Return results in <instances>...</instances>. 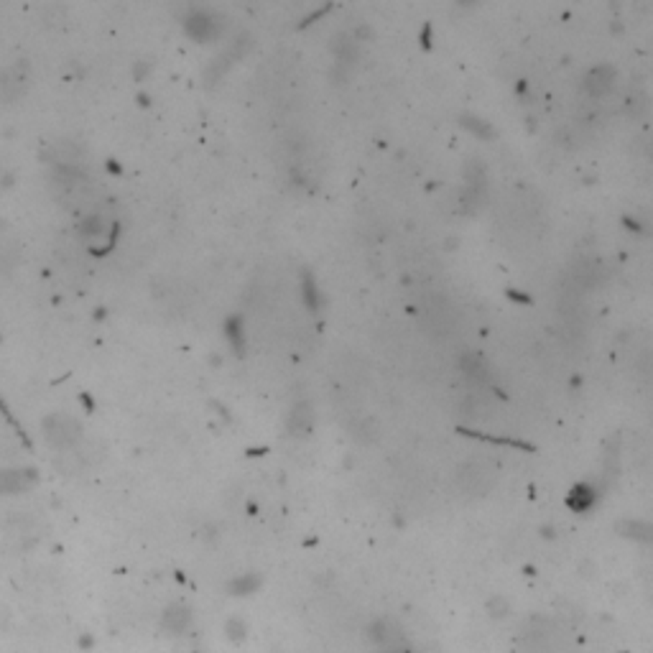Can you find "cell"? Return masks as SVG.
Returning a JSON list of instances; mask_svg holds the SVG:
<instances>
[{
  "mask_svg": "<svg viewBox=\"0 0 653 653\" xmlns=\"http://www.w3.org/2000/svg\"><path fill=\"white\" fill-rule=\"evenodd\" d=\"M225 636H227L232 643H240V640H245V636H248V623L238 615L227 617V623H225Z\"/></svg>",
  "mask_w": 653,
  "mask_h": 653,
  "instance_id": "20",
  "label": "cell"
},
{
  "mask_svg": "<svg viewBox=\"0 0 653 653\" xmlns=\"http://www.w3.org/2000/svg\"><path fill=\"white\" fill-rule=\"evenodd\" d=\"M260 587V577H255V574H240V577H235L227 585V590H230V594H238V597H245V594H253L255 590Z\"/></svg>",
  "mask_w": 653,
  "mask_h": 653,
  "instance_id": "18",
  "label": "cell"
},
{
  "mask_svg": "<svg viewBox=\"0 0 653 653\" xmlns=\"http://www.w3.org/2000/svg\"><path fill=\"white\" fill-rule=\"evenodd\" d=\"M571 633L554 617H534L518 636L520 653H571Z\"/></svg>",
  "mask_w": 653,
  "mask_h": 653,
  "instance_id": "1",
  "label": "cell"
},
{
  "mask_svg": "<svg viewBox=\"0 0 653 653\" xmlns=\"http://www.w3.org/2000/svg\"><path fill=\"white\" fill-rule=\"evenodd\" d=\"M646 156L653 161V138H651V141H648V146H646Z\"/></svg>",
  "mask_w": 653,
  "mask_h": 653,
  "instance_id": "26",
  "label": "cell"
},
{
  "mask_svg": "<svg viewBox=\"0 0 653 653\" xmlns=\"http://www.w3.org/2000/svg\"><path fill=\"white\" fill-rule=\"evenodd\" d=\"M84 467H87V457L82 449H64L61 457H57V470L64 475H80Z\"/></svg>",
  "mask_w": 653,
  "mask_h": 653,
  "instance_id": "14",
  "label": "cell"
},
{
  "mask_svg": "<svg viewBox=\"0 0 653 653\" xmlns=\"http://www.w3.org/2000/svg\"><path fill=\"white\" fill-rule=\"evenodd\" d=\"M462 126L465 128H470L472 133H477V135H483V138H493V128L485 123V120H477V118H462Z\"/></svg>",
  "mask_w": 653,
  "mask_h": 653,
  "instance_id": "22",
  "label": "cell"
},
{
  "mask_svg": "<svg viewBox=\"0 0 653 653\" xmlns=\"http://www.w3.org/2000/svg\"><path fill=\"white\" fill-rule=\"evenodd\" d=\"M368 636H370L373 643H378L383 651H393V648H401L403 633L401 625L391 620V617H380L368 628Z\"/></svg>",
  "mask_w": 653,
  "mask_h": 653,
  "instance_id": "6",
  "label": "cell"
},
{
  "mask_svg": "<svg viewBox=\"0 0 653 653\" xmlns=\"http://www.w3.org/2000/svg\"><path fill=\"white\" fill-rule=\"evenodd\" d=\"M495 480L497 472L493 470V465H488L483 460H470L465 465H460L457 467V477H454V483H457L462 495L470 497H480L485 493H490Z\"/></svg>",
  "mask_w": 653,
  "mask_h": 653,
  "instance_id": "2",
  "label": "cell"
},
{
  "mask_svg": "<svg viewBox=\"0 0 653 653\" xmlns=\"http://www.w3.org/2000/svg\"><path fill=\"white\" fill-rule=\"evenodd\" d=\"M597 497H600L597 488L582 483V485H577V488L571 490L569 497H566V503H569L574 511H587V508H592V505L597 503Z\"/></svg>",
  "mask_w": 653,
  "mask_h": 653,
  "instance_id": "15",
  "label": "cell"
},
{
  "mask_svg": "<svg viewBox=\"0 0 653 653\" xmlns=\"http://www.w3.org/2000/svg\"><path fill=\"white\" fill-rule=\"evenodd\" d=\"M26 87V75L18 67H10L0 75V100L3 103H13L15 97H21Z\"/></svg>",
  "mask_w": 653,
  "mask_h": 653,
  "instance_id": "10",
  "label": "cell"
},
{
  "mask_svg": "<svg viewBox=\"0 0 653 653\" xmlns=\"http://www.w3.org/2000/svg\"><path fill=\"white\" fill-rule=\"evenodd\" d=\"M508 610L511 608H508V600H505V597H493V600L488 602V613L493 617H505Z\"/></svg>",
  "mask_w": 653,
  "mask_h": 653,
  "instance_id": "23",
  "label": "cell"
},
{
  "mask_svg": "<svg viewBox=\"0 0 653 653\" xmlns=\"http://www.w3.org/2000/svg\"><path fill=\"white\" fill-rule=\"evenodd\" d=\"M44 437L59 452L75 449V444L82 439V426L77 419H72L67 414H52L44 419Z\"/></svg>",
  "mask_w": 653,
  "mask_h": 653,
  "instance_id": "3",
  "label": "cell"
},
{
  "mask_svg": "<svg viewBox=\"0 0 653 653\" xmlns=\"http://www.w3.org/2000/svg\"><path fill=\"white\" fill-rule=\"evenodd\" d=\"M192 623H194V613H192L189 605H184V602H171L169 608H163L161 631L166 633V636H171V638L186 636L189 628H192Z\"/></svg>",
  "mask_w": 653,
  "mask_h": 653,
  "instance_id": "4",
  "label": "cell"
},
{
  "mask_svg": "<svg viewBox=\"0 0 653 653\" xmlns=\"http://www.w3.org/2000/svg\"><path fill=\"white\" fill-rule=\"evenodd\" d=\"M36 483V475L31 470H0V495L23 493Z\"/></svg>",
  "mask_w": 653,
  "mask_h": 653,
  "instance_id": "9",
  "label": "cell"
},
{
  "mask_svg": "<svg viewBox=\"0 0 653 653\" xmlns=\"http://www.w3.org/2000/svg\"><path fill=\"white\" fill-rule=\"evenodd\" d=\"M332 52L337 57V64H350L357 57V38H350L345 33L332 38Z\"/></svg>",
  "mask_w": 653,
  "mask_h": 653,
  "instance_id": "16",
  "label": "cell"
},
{
  "mask_svg": "<svg viewBox=\"0 0 653 653\" xmlns=\"http://www.w3.org/2000/svg\"><path fill=\"white\" fill-rule=\"evenodd\" d=\"M286 426H289V434H294V437H309L314 429V408L306 401L297 403L289 411Z\"/></svg>",
  "mask_w": 653,
  "mask_h": 653,
  "instance_id": "8",
  "label": "cell"
},
{
  "mask_svg": "<svg viewBox=\"0 0 653 653\" xmlns=\"http://www.w3.org/2000/svg\"><path fill=\"white\" fill-rule=\"evenodd\" d=\"M615 84V69L610 64H597L585 75L582 80V87L590 97H605Z\"/></svg>",
  "mask_w": 653,
  "mask_h": 653,
  "instance_id": "7",
  "label": "cell"
},
{
  "mask_svg": "<svg viewBox=\"0 0 653 653\" xmlns=\"http://www.w3.org/2000/svg\"><path fill=\"white\" fill-rule=\"evenodd\" d=\"M423 317H426V326L434 329L437 334H449L454 326V312L452 306L446 304L444 299L431 297L426 304H423Z\"/></svg>",
  "mask_w": 653,
  "mask_h": 653,
  "instance_id": "5",
  "label": "cell"
},
{
  "mask_svg": "<svg viewBox=\"0 0 653 653\" xmlns=\"http://www.w3.org/2000/svg\"><path fill=\"white\" fill-rule=\"evenodd\" d=\"M638 375L648 388H653V350H646L638 360Z\"/></svg>",
  "mask_w": 653,
  "mask_h": 653,
  "instance_id": "21",
  "label": "cell"
},
{
  "mask_svg": "<svg viewBox=\"0 0 653 653\" xmlns=\"http://www.w3.org/2000/svg\"><path fill=\"white\" fill-rule=\"evenodd\" d=\"M460 368L465 373H467L470 378L475 380V383H480V386H485V383H490V368L488 363H485L483 357L475 355V352H465V355L460 357Z\"/></svg>",
  "mask_w": 653,
  "mask_h": 653,
  "instance_id": "11",
  "label": "cell"
},
{
  "mask_svg": "<svg viewBox=\"0 0 653 653\" xmlns=\"http://www.w3.org/2000/svg\"><path fill=\"white\" fill-rule=\"evenodd\" d=\"M179 653H204L202 648H197V646H186V648H181Z\"/></svg>",
  "mask_w": 653,
  "mask_h": 653,
  "instance_id": "25",
  "label": "cell"
},
{
  "mask_svg": "<svg viewBox=\"0 0 653 653\" xmlns=\"http://www.w3.org/2000/svg\"><path fill=\"white\" fill-rule=\"evenodd\" d=\"M77 158H80V149H77L75 143H69V141L52 143V149H49V161L57 163L59 169H69V166H72Z\"/></svg>",
  "mask_w": 653,
  "mask_h": 653,
  "instance_id": "13",
  "label": "cell"
},
{
  "mask_svg": "<svg viewBox=\"0 0 653 653\" xmlns=\"http://www.w3.org/2000/svg\"><path fill=\"white\" fill-rule=\"evenodd\" d=\"M304 294H306V301H309V306H312V309H317V306H320V291H317V286H314L309 278L304 281Z\"/></svg>",
  "mask_w": 653,
  "mask_h": 653,
  "instance_id": "24",
  "label": "cell"
},
{
  "mask_svg": "<svg viewBox=\"0 0 653 653\" xmlns=\"http://www.w3.org/2000/svg\"><path fill=\"white\" fill-rule=\"evenodd\" d=\"M617 531L633 541L653 543V523H648V520H623V523H617Z\"/></svg>",
  "mask_w": 653,
  "mask_h": 653,
  "instance_id": "12",
  "label": "cell"
},
{
  "mask_svg": "<svg viewBox=\"0 0 653 653\" xmlns=\"http://www.w3.org/2000/svg\"><path fill=\"white\" fill-rule=\"evenodd\" d=\"M186 29H189V33L197 38H209L217 33V21H212L207 13H197L189 18V23H186Z\"/></svg>",
  "mask_w": 653,
  "mask_h": 653,
  "instance_id": "17",
  "label": "cell"
},
{
  "mask_svg": "<svg viewBox=\"0 0 653 653\" xmlns=\"http://www.w3.org/2000/svg\"><path fill=\"white\" fill-rule=\"evenodd\" d=\"M623 107H625V112H628V115H633V118H638V115H643V112L648 110V97H646V92H643V89H636V92H631V95L625 97Z\"/></svg>",
  "mask_w": 653,
  "mask_h": 653,
  "instance_id": "19",
  "label": "cell"
}]
</instances>
